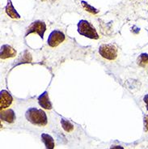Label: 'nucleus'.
Instances as JSON below:
<instances>
[{
    "instance_id": "obj_1",
    "label": "nucleus",
    "mask_w": 148,
    "mask_h": 149,
    "mask_svg": "<svg viewBox=\"0 0 148 149\" xmlns=\"http://www.w3.org/2000/svg\"><path fill=\"white\" fill-rule=\"evenodd\" d=\"M25 117L27 120L32 124L40 127H44L48 123L46 113L42 109H37L35 107L28 109L26 111Z\"/></svg>"
},
{
    "instance_id": "obj_2",
    "label": "nucleus",
    "mask_w": 148,
    "mask_h": 149,
    "mask_svg": "<svg viewBox=\"0 0 148 149\" xmlns=\"http://www.w3.org/2000/svg\"><path fill=\"white\" fill-rule=\"evenodd\" d=\"M77 26H78V33L82 36L95 40L99 39V35L97 33L96 29L88 21L85 19H81L78 23Z\"/></svg>"
},
{
    "instance_id": "obj_3",
    "label": "nucleus",
    "mask_w": 148,
    "mask_h": 149,
    "mask_svg": "<svg viewBox=\"0 0 148 149\" xmlns=\"http://www.w3.org/2000/svg\"><path fill=\"white\" fill-rule=\"evenodd\" d=\"M99 54L105 59L113 61L117 57V49L113 44L102 45L99 48Z\"/></svg>"
},
{
    "instance_id": "obj_4",
    "label": "nucleus",
    "mask_w": 148,
    "mask_h": 149,
    "mask_svg": "<svg viewBox=\"0 0 148 149\" xmlns=\"http://www.w3.org/2000/svg\"><path fill=\"white\" fill-rule=\"evenodd\" d=\"M45 31H46V24L43 21L36 20L32 23V24L28 28L26 36L31 33H37L41 37V39H43Z\"/></svg>"
},
{
    "instance_id": "obj_5",
    "label": "nucleus",
    "mask_w": 148,
    "mask_h": 149,
    "mask_svg": "<svg viewBox=\"0 0 148 149\" xmlns=\"http://www.w3.org/2000/svg\"><path fill=\"white\" fill-rule=\"evenodd\" d=\"M65 41V35L59 30L52 31L48 37L47 43L50 47H56Z\"/></svg>"
},
{
    "instance_id": "obj_6",
    "label": "nucleus",
    "mask_w": 148,
    "mask_h": 149,
    "mask_svg": "<svg viewBox=\"0 0 148 149\" xmlns=\"http://www.w3.org/2000/svg\"><path fill=\"white\" fill-rule=\"evenodd\" d=\"M13 101L11 95L6 90H2L0 92V107L1 110L8 108Z\"/></svg>"
},
{
    "instance_id": "obj_7",
    "label": "nucleus",
    "mask_w": 148,
    "mask_h": 149,
    "mask_svg": "<svg viewBox=\"0 0 148 149\" xmlns=\"http://www.w3.org/2000/svg\"><path fill=\"white\" fill-rule=\"evenodd\" d=\"M16 55V51L11 45H3L1 47L0 51V58L1 59H7L9 58H14Z\"/></svg>"
},
{
    "instance_id": "obj_8",
    "label": "nucleus",
    "mask_w": 148,
    "mask_h": 149,
    "mask_svg": "<svg viewBox=\"0 0 148 149\" xmlns=\"http://www.w3.org/2000/svg\"><path fill=\"white\" fill-rule=\"evenodd\" d=\"M1 120L4 121L6 123H13L15 120V113L13 109H2L0 113Z\"/></svg>"
},
{
    "instance_id": "obj_9",
    "label": "nucleus",
    "mask_w": 148,
    "mask_h": 149,
    "mask_svg": "<svg viewBox=\"0 0 148 149\" xmlns=\"http://www.w3.org/2000/svg\"><path fill=\"white\" fill-rule=\"evenodd\" d=\"M38 103L44 109H52V104L49 101L48 92L45 91L41 95L39 96V97H38Z\"/></svg>"
},
{
    "instance_id": "obj_10",
    "label": "nucleus",
    "mask_w": 148,
    "mask_h": 149,
    "mask_svg": "<svg viewBox=\"0 0 148 149\" xmlns=\"http://www.w3.org/2000/svg\"><path fill=\"white\" fill-rule=\"evenodd\" d=\"M5 11H6V13L8 14V15H9L11 18L12 19H19L20 18V15H19V13L17 12V11L15 10L13 4L11 3V0H8V4L5 8Z\"/></svg>"
},
{
    "instance_id": "obj_11",
    "label": "nucleus",
    "mask_w": 148,
    "mask_h": 149,
    "mask_svg": "<svg viewBox=\"0 0 148 149\" xmlns=\"http://www.w3.org/2000/svg\"><path fill=\"white\" fill-rule=\"evenodd\" d=\"M41 140L44 143L46 149L54 148L55 143H54V139L51 135L44 133V134H41Z\"/></svg>"
},
{
    "instance_id": "obj_12",
    "label": "nucleus",
    "mask_w": 148,
    "mask_h": 149,
    "mask_svg": "<svg viewBox=\"0 0 148 149\" xmlns=\"http://www.w3.org/2000/svg\"><path fill=\"white\" fill-rule=\"evenodd\" d=\"M137 63L138 66L142 67H145L147 68L148 67V54H141L140 55L138 56L137 59Z\"/></svg>"
},
{
    "instance_id": "obj_13",
    "label": "nucleus",
    "mask_w": 148,
    "mask_h": 149,
    "mask_svg": "<svg viewBox=\"0 0 148 149\" xmlns=\"http://www.w3.org/2000/svg\"><path fill=\"white\" fill-rule=\"evenodd\" d=\"M61 124H62V127L64 129V130L67 132H71L74 130V125L67 120L63 119V118L61 119Z\"/></svg>"
},
{
    "instance_id": "obj_14",
    "label": "nucleus",
    "mask_w": 148,
    "mask_h": 149,
    "mask_svg": "<svg viewBox=\"0 0 148 149\" xmlns=\"http://www.w3.org/2000/svg\"><path fill=\"white\" fill-rule=\"evenodd\" d=\"M82 3V6H83V8L85 9L86 11H88V12H90V13H92V14H97L98 12H99V11L98 10H96V8H93L92 6H91V5H89L87 2H85V1H82L81 2Z\"/></svg>"
},
{
    "instance_id": "obj_15",
    "label": "nucleus",
    "mask_w": 148,
    "mask_h": 149,
    "mask_svg": "<svg viewBox=\"0 0 148 149\" xmlns=\"http://www.w3.org/2000/svg\"><path fill=\"white\" fill-rule=\"evenodd\" d=\"M144 129L146 131H148V114L144 117Z\"/></svg>"
},
{
    "instance_id": "obj_16",
    "label": "nucleus",
    "mask_w": 148,
    "mask_h": 149,
    "mask_svg": "<svg viewBox=\"0 0 148 149\" xmlns=\"http://www.w3.org/2000/svg\"><path fill=\"white\" fill-rule=\"evenodd\" d=\"M143 101L146 103V107H147V109L148 111V94L144 96V97H143Z\"/></svg>"
},
{
    "instance_id": "obj_17",
    "label": "nucleus",
    "mask_w": 148,
    "mask_h": 149,
    "mask_svg": "<svg viewBox=\"0 0 148 149\" xmlns=\"http://www.w3.org/2000/svg\"><path fill=\"white\" fill-rule=\"evenodd\" d=\"M110 149H124V148L122 147V146L116 145V146H113V147H111Z\"/></svg>"
},
{
    "instance_id": "obj_18",
    "label": "nucleus",
    "mask_w": 148,
    "mask_h": 149,
    "mask_svg": "<svg viewBox=\"0 0 148 149\" xmlns=\"http://www.w3.org/2000/svg\"><path fill=\"white\" fill-rule=\"evenodd\" d=\"M42 1H44V0H42Z\"/></svg>"
}]
</instances>
